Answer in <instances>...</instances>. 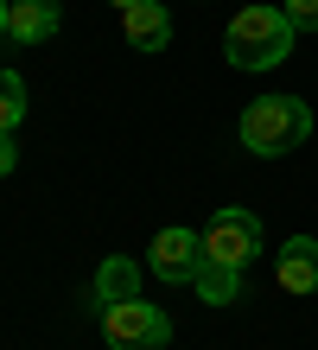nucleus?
Returning <instances> with one entry per match:
<instances>
[{"label": "nucleus", "instance_id": "1", "mask_svg": "<svg viewBox=\"0 0 318 350\" xmlns=\"http://www.w3.org/2000/svg\"><path fill=\"white\" fill-rule=\"evenodd\" d=\"M293 38H300V26L287 19V7L254 0V7H242L236 19H229L223 51H229V64H236V70H274L280 57H293Z\"/></svg>", "mask_w": 318, "mask_h": 350}, {"label": "nucleus", "instance_id": "2", "mask_svg": "<svg viewBox=\"0 0 318 350\" xmlns=\"http://www.w3.org/2000/svg\"><path fill=\"white\" fill-rule=\"evenodd\" d=\"M236 134H242V147L248 153H261V159H280L293 147H306V134H312V109L300 96H254L242 121H236Z\"/></svg>", "mask_w": 318, "mask_h": 350}, {"label": "nucleus", "instance_id": "3", "mask_svg": "<svg viewBox=\"0 0 318 350\" xmlns=\"http://www.w3.org/2000/svg\"><path fill=\"white\" fill-rule=\"evenodd\" d=\"M102 338H109V350H165L172 344V319L146 299H121L102 312Z\"/></svg>", "mask_w": 318, "mask_h": 350}, {"label": "nucleus", "instance_id": "4", "mask_svg": "<svg viewBox=\"0 0 318 350\" xmlns=\"http://www.w3.org/2000/svg\"><path fill=\"white\" fill-rule=\"evenodd\" d=\"M204 255L229 261V267H248L254 255H261V217L242 211V204H223V211L204 223Z\"/></svg>", "mask_w": 318, "mask_h": 350}, {"label": "nucleus", "instance_id": "5", "mask_svg": "<svg viewBox=\"0 0 318 350\" xmlns=\"http://www.w3.org/2000/svg\"><path fill=\"white\" fill-rule=\"evenodd\" d=\"M204 261H210V255H204V236H198V230H185V223L159 230V236H153V249H146V267H153L165 286H191Z\"/></svg>", "mask_w": 318, "mask_h": 350}, {"label": "nucleus", "instance_id": "6", "mask_svg": "<svg viewBox=\"0 0 318 350\" xmlns=\"http://www.w3.org/2000/svg\"><path fill=\"white\" fill-rule=\"evenodd\" d=\"M121 32H127L134 51H165L172 45V19H165L159 0H127L121 7Z\"/></svg>", "mask_w": 318, "mask_h": 350}, {"label": "nucleus", "instance_id": "7", "mask_svg": "<svg viewBox=\"0 0 318 350\" xmlns=\"http://www.w3.org/2000/svg\"><path fill=\"white\" fill-rule=\"evenodd\" d=\"M121 299H140V267L127 261V255H109L96 267V286H90V312L102 319L109 306H121Z\"/></svg>", "mask_w": 318, "mask_h": 350}, {"label": "nucleus", "instance_id": "8", "mask_svg": "<svg viewBox=\"0 0 318 350\" xmlns=\"http://www.w3.org/2000/svg\"><path fill=\"white\" fill-rule=\"evenodd\" d=\"M274 267H280V286H287V293H318V236L280 242Z\"/></svg>", "mask_w": 318, "mask_h": 350}, {"label": "nucleus", "instance_id": "9", "mask_svg": "<svg viewBox=\"0 0 318 350\" xmlns=\"http://www.w3.org/2000/svg\"><path fill=\"white\" fill-rule=\"evenodd\" d=\"M57 0H13V19H7V38L13 45H45L57 38Z\"/></svg>", "mask_w": 318, "mask_h": 350}, {"label": "nucleus", "instance_id": "10", "mask_svg": "<svg viewBox=\"0 0 318 350\" xmlns=\"http://www.w3.org/2000/svg\"><path fill=\"white\" fill-rule=\"evenodd\" d=\"M191 293L210 299V306H236V299H242V267H229V261H204V267H198V280H191Z\"/></svg>", "mask_w": 318, "mask_h": 350}, {"label": "nucleus", "instance_id": "11", "mask_svg": "<svg viewBox=\"0 0 318 350\" xmlns=\"http://www.w3.org/2000/svg\"><path fill=\"white\" fill-rule=\"evenodd\" d=\"M19 121H26V77L0 70V134H13Z\"/></svg>", "mask_w": 318, "mask_h": 350}, {"label": "nucleus", "instance_id": "12", "mask_svg": "<svg viewBox=\"0 0 318 350\" xmlns=\"http://www.w3.org/2000/svg\"><path fill=\"white\" fill-rule=\"evenodd\" d=\"M280 7H287V19L300 32H318V0H280Z\"/></svg>", "mask_w": 318, "mask_h": 350}, {"label": "nucleus", "instance_id": "13", "mask_svg": "<svg viewBox=\"0 0 318 350\" xmlns=\"http://www.w3.org/2000/svg\"><path fill=\"white\" fill-rule=\"evenodd\" d=\"M13 166H19V140H13V134H0V178H7Z\"/></svg>", "mask_w": 318, "mask_h": 350}, {"label": "nucleus", "instance_id": "14", "mask_svg": "<svg viewBox=\"0 0 318 350\" xmlns=\"http://www.w3.org/2000/svg\"><path fill=\"white\" fill-rule=\"evenodd\" d=\"M7 19H13V0H0V38H7Z\"/></svg>", "mask_w": 318, "mask_h": 350}, {"label": "nucleus", "instance_id": "15", "mask_svg": "<svg viewBox=\"0 0 318 350\" xmlns=\"http://www.w3.org/2000/svg\"><path fill=\"white\" fill-rule=\"evenodd\" d=\"M115 7H127V0H115Z\"/></svg>", "mask_w": 318, "mask_h": 350}]
</instances>
